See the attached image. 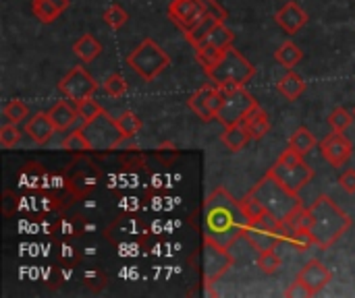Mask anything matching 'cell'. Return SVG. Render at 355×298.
<instances>
[{
	"label": "cell",
	"mask_w": 355,
	"mask_h": 298,
	"mask_svg": "<svg viewBox=\"0 0 355 298\" xmlns=\"http://www.w3.org/2000/svg\"><path fill=\"white\" fill-rule=\"evenodd\" d=\"M250 139H252V135H250V131L245 129L243 122L233 124V127H225V131H223V135H220V141H223L231 151H241V149L248 145Z\"/></svg>",
	"instance_id": "21"
},
{
	"label": "cell",
	"mask_w": 355,
	"mask_h": 298,
	"mask_svg": "<svg viewBox=\"0 0 355 298\" xmlns=\"http://www.w3.org/2000/svg\"><path fill=\"white\" fill-rule=\"evenodd\" d=\"M339 185H341V189H343L345 193L354 195L355 193V170L354 168L345 170V172L339 176Z\"/></svg>",
	"instance_id": "42"
},
{
	"label": "cell",
	"mask_w": 355,
	"mask_h": 298,
	"mask_svg": "<svg viewBox=\"0 0 355 298\" xmlns=\"http://www.w3.org/2000/svg\"><path fill=\"white\" fill-rule=\"evenodd\" d=\"M62 149H64V151H71V153H85V151H92L89 141L85 139V135L81 133V129H79V131H73V133H69V135L64 137Z\"/></svg>",
	"instance_id": "31"
},
{
	"label": "cell",
	"mask_w": 355,
	"mask_h": 298,
	"mask_svg": "<svg viewBox=\"0 0 355 298\" xmlns=\"http://www.w3.org/2000/svg\"><path fill=\"white\" fill-rule=\"evenodd\" d=\"M289 145L293 149H297L302 156H308L314 147H316V137L306 129V127H300L291 137H289Z\"/></svg>",
	"instance_id": "27"
},
{
	"label": "cell",
	"mask_w": 355,
	"mask_h": 298,
	"mask_svg": "<svg viewBox=\"0 0 355 298\" xmlns=\"http://www.w3.org/2000/svg\"><path fill=\"white\" fill-rule=\"evenodd\" d=\"M297 280H302L312 292H314V297L318 295V292H322L329 284H331V272H329V268L322 263V261H310L302 272H300V276H297Z\"/></svg>",
	"instance_id": "15"
},
{
	"label": "cell",
	"mask_w": 355,
	"mask_h": 298,
	"mask_svg": "<svg viewBox=\"0 0 355 298\" xmlns=\"http://www.w3.org/2000/svg\"><path fill=\"white\" fill-rule=\"evenodd\" d=\"M258 268L262 274L266 276H275L281 268V257L277 255L275 249H268V251H260L258 253Z\"/></svg>",
	"instance_id": "32"
},
{
	"label": "cell",
	"mask_w": 355,
	"mask_h": 298,
	"mask_svg": "<svg viewBox=\"0 0 355 298\" xmlns=\"http://www.w3.org/2000/svg\"><path fill=\"white\" fill-rule=\"evenodd\" d=\"M69 8V0H33L31 10L42 23H52Z\"/></svg>",
	"instance_id": "19"
},
{
	"label": "cell",
	"mask_w": 355,
	"mask_h": 298,
	"mask_svg": "<svg viewBox=\"0 0 355 298\" xmlns=\"http://www.w3.org/2000/svg\"><path fill=\"white\" fill-rule=\"evenodd\" d=\"M214 87H216L214 83H212V85H204V87H200L196 93H191L189 100H187V106H189V108L193 110V114L200 116L204 122H210V120L216 118L214 112L210 110V95H212Z\"/></svg>",
	"instance_id": "17"
},
{
	"label": "cell",
	"mask_w": 355,
	"mask_h": 298,
	"mask_svg": "<svg viewBox=\"0 0 355 298\" xmlns=\"http://www.w3.org/2000/svg\"><path fill=\"white\" fill-rule=\"evenodd\" d=\"M243 124H245V129L250 131L252 139H256V141L264 139V137L270 133V118H268L266 110H262L260 106H256V108L245 116Z\"/></svg>",
	"instance_id": "20"
},
{
	"label": "cell",
	"mask_w": 355,
	"mask_h": 298,
	"mask_svg": "<svg viewBox=\"0 0 355 298\" xmlns=\"http://www.w3.org/2000/svg\"><path fill=\"white\" fill-rule=\"evenodd\" d=\"M320 151L333 168H341L354 153V143L343 135V131H333L320 141Z\"/></svg>",
	"instance_id": "13"
},
{
	"label": "cell",
	"mask_w": 355,
	"mask_h": 298,
	"mask_svg": "<svg viewBox=\"0 0 355 298\" xmlns=\"http://www.w3.org/2000/svg\"><path fill=\"white\" fill-rule=\"evenodd\" d=\"M48 114H50V118H52L56 131H67V129H71V127L77 122V118H79L75 102H73V104H69V102H56V104L50 108Z\"/></svg>",
	"instance_id": "18"
},
{
	"label": "cell",
	"mask_w": 355,
	"mask_h": 298,
	"mask_svg": "<svg viewBox=\"0 0 355 298\" xmlns=\"http://www.w3.org/2000/svg\"><path fill=\"white\" fill-rule=\"evenodd\" d=\"M21 141V131L15 122H6L0 127V145L4 149H10L12 145H17Z\"/></svg>",
	"instance_id": "39"
},
{
	"label": "cell",
	"mask_w": 355,
	"mask_h": 298,
	"mask_svg": "<svg viewBox=\"0 0 355 298\" xmlns=\"http://www.w3.org/2000/svg\"><path fill=\"white\" fill-rule=\"evenodd\" d=\"M277 23L289 33H297L306 23H308V12L297 4V2H287L279 12H277Z\"/></svg>",
	"instance_id": "16"
},
{
	"label": "cell",
	"mask_w": 355,
	"mask_h": 298,
	"mask_svg": "<svg viewBox=\"0 0 355 298\" xmlns=\"http://www.w3.org/2000/svg\"><path fill=\"white\" fill-rule=\"evenodd\" d=\"M245 228L248 218L239 199H235L225 187L214 189L204 203V239L231 249L237 241L243 239Z\"/></svg>",
	"instance_id": "1"
},
{
	"label": "cell",
	"mask_w": 355,
	"mask_h": 298,
	"mask_svg": "<svg viewBox=\"0 0 355 298\" xmlns=\"http://www.w3.org/2000/svg\"><path fill=\"white\" fill-rule=\"evenodd\" d=\"M239 203H241V209H243V214H245V218H248V224H252V222H256V220H260L262 216L268 214L266 207H264L252 193H248Z\"/></svg>",
	"instance_id": "30"
},
{
	"label": "cell",
	"mask_w": 355,
	"mask_h": 298,
	"mask_svg": "<svg viewBox=\"0 0 355 298\" xmlns=\"http://www.w3.org/2000/svg\"><path fill=\"white\" fill-rule=\"evenodd\" d=\"M58 89L62 95H67V100L81 102V100L94 95V91L98 89V83L94 81V77L83 66H75L67 73V77L60 79Z\"/></svg>",
	"instance_id": "11"
},
{
	"label": "cell",
	"mask_w": 355,
	"mask_h": 298,
	"mask_svg": "<svg viewBox=\"0 0 355 298\" xmlns=\"http://www.w3.org/2000/svg\"><path fill=\"white\" fill-rule=\"evenodd\" d=\"M306 91V81L297 75V73H293V71H289L281 81H279V93L283 95V97H287L289 102H295V100H300V95Z\"/></svg>",
	"instance_id": "23"
},
{
	"label": "cell",
	"mask_w": 355,
	"mask_h": 298,
	"mask_svg": "<svg viewBox=\"0 0 355 298\" xmlns=\"http://www.w3.org/2000/svg\"><path fill=\"white\" fill-rule=\"evenodd\" d=\"M310 232L314 236L316 247L329 249L333 247L349 228H352V218L329 197V195H318L310 207Z\"/></svg>",
	"instance_id": "2"
},
{
	"label": "cell",
	"mask_w": 355,
	"mask_h": 298,
	"mask_svg": "<svg viewBox=\"0 0 355 298\" xmlns=\"http://www.w3.org/2000/svg\"><path fill=\"white\" fill-rule=\"evenodd\" d=\"M304 58V52L300 46H295L293 41H285L277 52H275V60L279 64H283L285 68H293L295 64H300V60Z\"/></svg>",
	"instance_id": "25"
},
{
	"label": "cell",
	"mask_w": 355,
	"mask_h": 298,
	"mask_svg": "<svg viewBox=\"0 0 355 298\" xmlns=\"http://www.w3.org/2000/svg\"><path fill=\"white\" fill-rule=\"evenodd\" d=\"M264 207L268 214H272L277 220H287L297 207H302V199L297 197V193L289 191L279 178H275L270 172H266V176L250 191Z\"/></svg>",
	"instance_id": "3"
},
{
	"label": "cell",
	"mask_w": 355,
	"mask_h": 298,
	"mask_svg": "<svg viewBox=\"0 0 355 298\" xmlns=\"http://www.w3.org/2000/svg\"><path fill=\"white\" fill-rule=\"evenodd\" d=\"M102 19H104V23H106L110 29H121V27L129 21V15H127V10H125L121 4H110V6L104 10Z\"/></svg>",
	"instance_id": "33"
},
{
	"label": "cell",
	"mask_w": 355,
	"mask_h": 298,
	"mask_svg": "<svg viewBox=\"0 0 355 298\" xmlns=\"http://www.w3.org/2000/svg\"><path fill=\"white\" fill-rule=\"evenodd\" d=\"M354 114H355V108H354Z\"/></svg>",
	"instance_id": "43"
},
{
	"label": "cell",
	"mask_w": 355,
	"mask_h": 298,
	"mask_svg": "<svg viewBox=\"0 0 355 298\" xmlns=\"http://www.w3.org/2000/svg\"><path fill=\"white\" fill-rule=\"evenodd\" d=\"M216 23H218V19H214V17H210V15H208L202 23H198L191 31H187V33H185L187 41H189L193 48L202 46V44H204V39L208 37V33L212 31V27H214Z\"/></svg>",
	"instance_id": "28"
},
{
	"label": "cell",
	"mask_w": 355,
	"mask_h": 298,
	"mask_svg": "<svg viewBox=\"0 0 355 298\" xmlns=\"http://www.w3.org/2000/svg\"><path fill=\"white\" fill-rule=\"evenodd\" d=\"M354 112H347L345 108H335V110L329 114V124H331L333 131H345V129L354 122Z\"/></svg>",
	"instance_id": "36"
},
{
	"label": "cell",
	"mask_w": 355,
	"mask_h": 298,
	"mask_svg": "<svg viewBox=\"0 0 355 298\" xmlns=\"http://www.w3.org/2000/svg\"><path fill=\"white\" fill-rule=\"evenodd\" d=\"M291 230L283 220H277L272 214L262 216L260 220L248 224L243 239L250 243V247L254 251H268V249H277L283 241H289Z\"/></svg>",
	"instance_id": "7"
},
{
	"label": "cell",
	"mask_w": 355,
	"mask_h": 298,
	"mask_svg": "<svg viewBox=\"0 0 355 298\" xmlns=\"http://www.w3.org/2000/svg\"><path fill=\"white\" fill-rule=\"evenodd\" d=\"M223 56H225V50H220V48H216V46H210V44L196 48V58H198L200 66H202L206 73H208L210 68H214V66L220 62Z\"/></svg>",
	"instance_id": "26"
},
{
	"label": "cell",
	"mask_w": 355,
	"mask_h": 298,
	"mask_svg": "<svg viewBox=\"0 0 355 298\" xmlns=\"http://www.w3.org/2000/svg\"><path fill=\"white\" fill-rule=\"evenodd\" d=\"M208 79L216 85V87H243L245 83H250L256 75V66L233 46L225 50V56L220 58V62L210 68Z\"/></svg>",
	"instance_id": "4"
},
{
	"label": "cell",
	"mask_w": 355,
	"mask_h": 298,
	"mask_svg": "<svg viewBox=\"0 0 355 298\" xmlns=\"http://www.w3.org/2000/svg\"><path fill=\"white\" fill-rule=\"evenodd\" d=\"M233 41H235V33L225 25V21H218V23L212 27V31L208 33V37L204 39L202 46L210 44V46H216V48H220V50H227V48L233 46ZM198 48H200V46H198Z\"/></svg>",
	"instance_id": "24"
},
{
	"label": "cell",
	"mask_w": 355,
	"mask_h": 298,
	"mask_svg": "<svg viewBox=\"0 0 355 298\" xmlns=\"http://www.w3.org/2000/svg\"><path fill=\"white\" fill-rule=\"evenodd\" d=\"M116 122H119V129H121V133H123L125 139H131V137H135L141 131V118L135 112H129V110L123 112L116 118Z\"/></svg>",
	"instance_id": "29"
},
{
	"label": "cell",
	"mask_w": 355,
	"mask_h": 298,
	"mask_svg": "<svg viewBox=\"0 0 355 298\" xmlns=\"http://www.w3.org/2000/svg\"><path fill=\"white\" fill-rule=\"evenodd\" d=\"M289 243L297 249V251H308L310 247H314L316 243H314V236H312V232H310V228L306 226V228H297V230H293L291 232V236H289Z\"/></svg>",
	"instance_id": "37"
},
{
	"label": "cell",
	"mask_w": 355,
	"mask_h": 298,
	"mask_svg": "<svg viewBox=\"0 0 355 298\" xmlns=\"http://www.w3.org/2000/svg\"><path fill=\"white\" fill-rule=\"evenodd\" d=\"M268 172L293 193H300L314 176V170L304 162V156L291 145H287V149L279 156L277 164Z\"/></svg>",
	"instance_id": "6"
},
{
	"label": "cell",
	"mask_w": 355,
	"mask_h": 298,
	"mask_svg": "<svg viewBox=\"0 0 355 298\" xmlns=\"http://www.w3.org/2000/svg\"><path fill=\"white\" fill-rule=\"evenodd\" d=\"M223 89V106L216 114V120L223 127H233L245 120V116L260 106L256 97L245 91V87H220Z\"/></svg>",
	"instance_id": "9"
},
{
	"label": "cell",
	"mask_w": 355,
	"mask_h": 298,
	"mask_svg": "<svg viewBox=\"0 0 355 298\" xmlns=\"http://www.w3.org/2000/svg\"><path fill=\"white\" fill-rule=\"evenodd\" d=\"M200 259H202L204 286L216 284L235 266V257L229 253V249H225L212 241H206V239H204V247L200 251Z\"/></svg>",
	"instance_id": "10"
},
{
	"label": "cell",
	"mask_w": 355,
	"mask_h": 298,
	"mask_svg": "<svg viewBox=\"0 0 355 298\" xmlns=\"http://www.w3.org/2000/svg\"><path fill=\"white\" fill-rule=\"evenodd\" d=\"M127 64L144 79L154 81L160 73H164L171 66V56L152 39L146 37L141 44L127 56Z\"/></svg>",
	"instance_id": "5"
},
{
	"label": "cell",
	"mask_w": 355,
	"mask_h": 298,
	"mask_svg": "<svg viewBox=\"0 0 355 298\" xmlns=\"http://www.w3.org/2000/svg\"><path fill=\"white\" fill-rule=\"evenodd\" d=\"M81 133L89 141L92 151H112L125 139L123 133H121V129H119L116 118H112L106 110L102 114H98L94 120L83 122Z\"/></svg>",
	"instance_id": "8"
},
{
	"label": "cell",
	"mask_w": 355,
	"mask_h": 298,
	"mask_svg": "<svg viewBox=\"0 0 355 298\" xmlns=\"http://www.w3.org/2000/svg\"><path fill=\"white\" fill-rule=\"evenodd\" d=\"M2 116L6 118V122L19 124L23 118H27V106H25L21 100H10V102L2 108Z\"/></svg>",
	"instance_id": "35"
},
{
	"label": "cell",
	"mask_w": 355,
	"mask_h": 298,
	"mask_svg": "<svg viewBox=\"0 0 355 298\" xmlns=\"http://www.w3.org/2000/svg\"><path fill=\"white\" fill-rule=\"evenodd\" d=\"M75 106H77V114H79V118H81L83 122L94 120L98 114L104 112V108H102L96 100H92V97H85V100H81V102H75Z\"/></svg>",
	"instance_id": "34"
},
{
	"label": "cell",
	"mask_w": 355,
	"mask_h": 298,
	"mask_svg": "<svg viewBox=\"0 0 355 298\" xmlns=\"http://www.w3.org/2000/svg\"><path fill=\"white\" fill-rule=\"evenodd\" d=\"M200 2H202V6L206 8V12L210 17H214L218 21H227V10H225V6L220 2H216V0H200Z\"/></svg>",
	"instance_id": "41"
},
{
	"label": "cell",
	"mask_w": 355,
	"mask_h": 298,
	"mask_svg": "<svg viewBox=\"0 0 355 298\" xmlns=\"http://www.w3.org/2000/svg\"><path fill=\"white\" fill-rule=\"evenodd\" d=\"M104 91H106L108 95H112V97H121V95L127 93V81L123 79V75L112 73V75H108L106 81H104Z\"/></svg>",
	"instance_id": "38"
},
{
	"label": "cell",
	"mask_w": 355,
	"mask_h": 298,
	"mask_svg": "<svg viewBox=\"0 0 355 298\" xmlns=\"http://www.w3.org/2000/svg\"><path fill=\"white\" fill-rule=\"evenodd\" d=\"M56 133V127L50 118L48 112H35L31 118L25 122V135L35 143V145H46L52 135Z\"/></svg>",
	"instance_id": "14"
},
{
	"label": "cell",
	"mask_w": 355,
	"mask_h": 298,
	"mask_svg": "<svg viewBox=\"0 0 355 298\" xmlns=\"http://www.w3.org/2000/svg\"><path fill=\"white\" fill-rule=\"evenodd\" d=\"M285 297L287 298H310L314 297V292L302 282V280H295L287 290H285Z\"/></svg>",
	"instance_id": "40"
},
{
	"label": "cell",
	"mask_w": 355,
	"mask_h": 298,
	"mask_svg": "<svg viewBox=\"0 0 355 298\" xmlns=\"http://www.w3.org/2000/svg\"><path fill=\"white\" fill-rule=\"evenodd\" d=\"M168 17L183 33H187L198 23H202L208 17V12L200 0H173L168 4Z\"/></svg>",
	"instance_id": "12"
},
{
	"label": "cell",
	"mask_w": 355,
	"mask_h": 298,
	"mask_svg": "<svg viewBox=\"0 0 355 298\" xmlns=\"http://www.w3.org/2000/svg\"><path fill=\"white\" fill-rule=\"evenodd\" d=\"M73 52H75V56H77L79 60L92 62V60H96V58L100 56L102 46H100V41H98L92 33H83V35L73 44Z\"/></svg>",
	"instance_id": "22"
}]
</instances>
